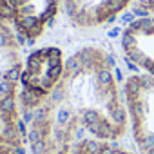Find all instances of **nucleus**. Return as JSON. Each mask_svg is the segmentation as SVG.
I'll use <instances>...</instances> for the list:
<instances>
[{"instance_id": "f257e3e1", "label": "nucleus", "mask_w": 154, "mask_h": 154, "mask_svg": "<svg viewBox=\"0 0 154 154\" xmlns=\"http://www.w3.org/2000/svg\"><path fill=\"white\" fill-rule=\"evenodd\" d=\"M31 154H72L82 140L118 141L129 127L112 58L96 45L78 47L53 93L24 114Z\"/></svg>"}, {"instance_id": "f03ea898", "label": "nucleus", "mask_w": 154, "mask_h": 154, "mask_svg": "<svg viewBox=\"0 0 154 154\" xmlns=\"http://www.w3.org/2000/svg\"><path fill=\"white\" fill-rule=\"evenodd\" d=\"M22 47L17 33L0 20V145L22 149L26 123L20 107Z\"/></svg>"}, {"instance_id": "7ed1b4c3", "label": "nucleus", "mask_w": 154, "mask_h": 154, "mask_svg": "<svg viewBox=\"0 0 154 154\" xmlns=\"http://www.w3.org/2000/svg\"><path fill=\"white\" fill-rule=\"evenodd\" d=\"M65 62L62 49L45 45L33 51L22 69L20 82V107L22 116L44 102L63 76Z\"/></svg>"}, {"instance_id": "20e7f679", "label": "nucleus", "mask_w": 154, "mask_h": 154, "mask_svg": "<svg viewBox=\"0 0 154 154\" xmlns=\"http://www.w3.org/2000/svg\"><path fill=\"white\" fill-rule=\"evenodd\" d=\"M123 94L138 154H154V76H129L123 85Z\"/></svg>"}, {"instance_id": "39448f33", "label": "nucleus", "mask_w": 154, "mask_h": 154, "mask_svg": "<svg viewBox=\"0 0 154 154\" xmlns=\"http://www.w3.org/2000/svg\"><path fill=\"white\" fill-rule=\"evenodd\" d=\"M58 11L60 0H0V20L27 42L42 38Z\"/></svg>"}, {"instance_id": "423d86ee", "label": "nucleus", "mask_w": 154, "mask_h": 154, "mask_svg": "<svg viewBox=\"0 0 154 154\" xmlns=\"http://www.w3.org/2000/svg\"><path fill=\"white\" fill-rule=\"evenodd\" d=\"M120 45L123 56L141 74L154 76V15L129 22L122 31Z\"/></svg>"}, {"instance_id": "0eeeda50", "label": "nucleus", "mask_w": 154, "mask_h": 154, "mask_svg": "<svg viewBox=\"0 0 154 154\" xmlns=\"http://www.w3.org/2000/svg\"><path fill=\"white\" fill-rule=\"evenodd\" d=\"M132 0H63L65 13L72 26L93 29L112 22Z\"/></svg>"}, {"instance_id": "6e6552de", "label": "nucleus", "mask_w": 154, "mask_h": 154, "mask_svg": "<svg viewBox=\"0 0 154 154\" xmlns=\"http://www.w3.org/2000/svg\"><path fill=\"white\" fill-rule=\"evenodd\" d=\"M72 154H132L131 150L116 145V141H100V140H82L74 147Z\"/></svg>"}, {"instance_id": "1a4fd4ad", "label": "nucleus", "mask_w": 154, "mask_h": 154, "mask_svg": "<svg viewBox=\"0 0 154 154\" xmlns=\"http://www.w3.org/2000/svg\"><path fill=\"white\" fill-rule=\"evenodd\" d=\"M140 8L150 15H154V0H140Z\"/></svg>"}, {"instance_id": "9d476101", "label": "nucleus", "mask_w": 154, "mask_h": 154, "mask_svg": "<svg viewBox=\"0 0 154 154\" xmlns=\"http://www.w3.org/2000/svg\"><path fill=\"white\" fill-rule=\"evenodd\" d=\"M0 154H22L20 149L9 147V145H0Z\"/></svg>"}]
</instances>
